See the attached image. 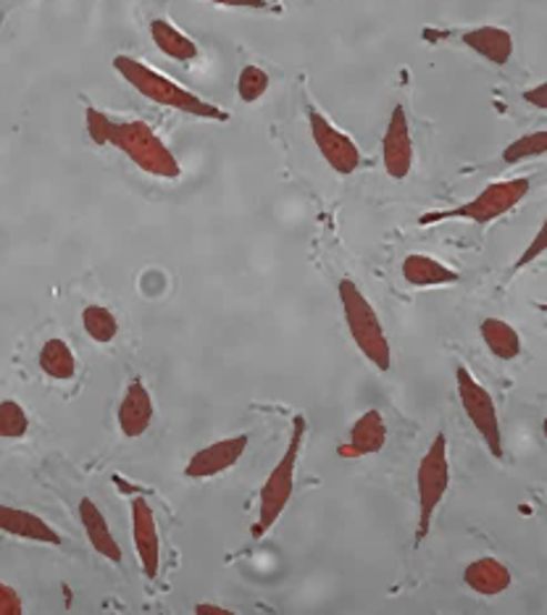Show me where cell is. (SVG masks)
Segmentation results:
<instances>
[{"label":"cell","instance_id":"6da1fadb","mask_svg":"<svg viewBox=\"0 0 547 615\" xmlns=\"http://www.w3.org/2000/svg\"><path fill=\"white\" fill-rule=\"evenodd\" d=\"M84 130L95 145H113L145 174L159 179H180L182 167L151 124L145 121H117L103 111H84Z\"/></svg>","mask_w":547,"mask_h":615},{"label":"cell","instance_id":"7a4b0ae2","mask_svg":"<svg viewBox=\"0 0 547 615\" xmlns=\"http://www.w3.org/2000/svg\"><path fill=\"white\" fill-rule=\"evenodd\" d=\"M113 69H117L119 77H122L126 84H132L142 98L153 100V103L163 105V109L182 111L195 119L230 121V113L219 109V105L209 103V100H203L201 95H195V92L182 88L180 82L169 80L166 74L148 67V63L132 59V56H117V59H113Z\"/></svg>","mask_w":547,"mask_h":615},{"label":"cell","instance_id":"3957f363","mask_svg":"<svg viewBox=\"0 0 547 615\" xmlns=\"http://www.w3.org/2000/svg\"><path fill=\"white\" fill-rule=\"evenodd\" d=\"M340 303H343L345 324L347 332L355 342V347L368 357V363H374L379 371H389L393 366V355H389V342L385 334V326H382L379 316H376L374 305L368 303L364 292L358 290V284L351 282V279H343L337 288Z\"/></svg>","mask_w":547,"mask_h":615},{"label":"cell","instance_id":"277c9868","mask_svg":"<svg viewBox=\"0 0 547 615\" xmlns=\"http://www.w3.org/2000/svg\"><path fill=\"white\" fill-rule=\"evenodd\" d=\"M305 419L297 416L293 421V437H290V445L284 450V455L280 457L272 474L261 486L259 495V521L253 526V540H261L269 528H272L280 516L284 513V507L290 505V497H293L295 490V466L297 457H301L303 450V440H305Z\"/></svg>","mask_w":547,"mask_h":615},{"label":"cell","instance_id":"5b68a950","mask_svg":"<svg viewBox=\"0 0 547 615\" xmlns=\"http://www.w3.org/2000/svg\"><path fill=\"white\" fill-rule=\"evenodd\" d=\"M529 190H531V182L527 177L503 179V182L487 184L477 198L468 200L464 205H458V209L424 213V216L418 219V224L429 226V224H437V221H453V219L474 221V224L479 226L493 224L495 219L506 216V213L514 211L516 205L529 195Z\"/></svg>","mask_w":547,"mask_h":615},{"label":"cell","instance_id":"8992f818","mask_svg":"<svg viewBox=\"0 0 547 615\" xmlns=\"http://www.w3.org/2000/svg\"><path fill=\"white\" fill-rule=\"evenodd\" d=\"M447 484H450V463H447V440L445 434H437L432 447L426 450L416 471V490H418V528L416 542L426 540L429 534L435 511L443 503Z\"/></svg>","mask_w":547,"mask_h":615},{"label":"cell","instance_id":"52a82bcc","mask_svg":"<svg viewBox=\"0 0 547 615\" xmlns=\"http://www.w3.org/2000/svg\"><path fill=\"white\" fill-rule=\"evenodd\" d=\"M456 384H458V397L464 405L468 421L479 432V437L485 440V445L495 457H503V432L500 421H497V411L489 392L474 379L464 366L456 369Z\"/></svg>","mask_w":547,"mask_h":615},{"label":"cell","instance_id":"ba28073f","mask_svg":"<svg viewBox=\"0 0 547 615\" xmlns=\"http://www.w3.org/2000/svg\"><path fill=\"white\" fill-rule=\"evenodd\" d=\"M308 127H311V138H314L322 159L330 163V169H335L337 174L343 177L361 169L364 155H361L358 145H355L343 130H337V127L332 124L322 111L308 109Z\"/></svg>","mask_w":547,"mask_h":615},{"label":"cell","instance_id":"9c48e42d","mask_svg":"<svg viewBox=\"0 0 547 615\" xmlns=\"http://www.w3.org/2000/svg\"><path fill=\"white\" fill-rule=\"evenodd\" d=\"M382 161L393 179H406L414 167V142H411L408 113L403 105H395L389 113L385 138H382Z\"/></svg>","mask_w":547,"mask_h":615},{"label":"cell","instance_id":"30bf717a","mask_svg":"<svg viewBox=\"0 0 547 615\" xmlns=\"http://www.w3.org/2000/svg\"><path fill=\"white\" fill-rule=\"evenodd\" d=\"M132 536L134 550H138L142 574L148 578L159 576L161 568V540L159 526H155V513L145 497L132 500Z\"/></svg>","mask_w":547,"mask_h":615},{"label":"cell","instance_id":"8fae6325","mask_svg":"<svg viewBox=\"0 0 547 615\" xmlns=\"http://www.w3.org/2000/svg\"><path fill=\"white\" fill-rule=\"evenodd\" d=\"M247 442L251 437L247 434H237V437L219 440L213 445L197 450V453L190 457V463L184 466V476L188 478H211L224 474L232 466H237V461L243 457L247 450Z\"/></svg>","mask_w":547,"mask_h":615},{"label":"cell","instance_id":"7c38bea8","mask_svg":"<svg viewBox=\"0 0 547 615\" xmlns=\"http://www.w3.org/2000/svg\"><path fill=\"white\" fill-rule=\"evenodd\" d=\"M0 532L19 536V540L40 542V545H53V547L63 545L61 534L55 532L48 521H42L30 511H19V507H11V505H0Z\"/></svg>","mask_w":547,"mask_h":615},{"label":"cell","instance_id":"4fadbf2b","mask_svg":"<svg viewBox=\"0 0 547 615\" xmlns=\"http://www.w3.org/2000/svg\"><path fill=\"white\" fill-rule=\"evenodd\" d=\"M117 419H119V429H122L124 437H132V440L142 437V434L148 432V426H151L153 397L140 379H134L130 387H126L122 405H119Z\"/></svg>","mask_w":547,"mask_h":615},{"label":"cell","instance_id":"5bb4252c","mask_svg":"<svg viewBox=\"0 0 547 615\" xmlns=\"http://www.w3.org/2000/svg\"><path fill=\"white\" fill-rule=\"evenodd\" d=\"M460 42L495 67H506L514 56V34L503 27H477L460 34Z\"/></svg>","mask_w":547,"mask_h":615},{"label":"cell","instance_id":"9a60e30c","mask_svg":"<svg viewBox=\"0 0 547 615\" xmlns=\"http://www.w3.org/2000/svg\"><path fill=\"white\" fill-rule=\"evenodd\" d=\"M464 582L477 595L495 597L503 595L510 586V571L497 557H479V561L468 563V568L464 571Z\"/></svg>","mask_w":547,"mask_h":615},{"label":"cell","instance_id":"2e32d148","mask_svg":"<svg viewBox=\"0 0 547 615\" xmlns=\"http://www.w3.org/2000/svg\"><path fill=\"white\" fill-rule=\"evenodd\" d=\"M80 521L84 526V534H88L90 545L95 547L98 555H103L105 561L113 563H122V547H119V542L113 540L109 521L101 513V507L92 503L90 497H82L80 503Z\"/></svg>","mask_w":547,"mask_h":615},{"label":"cell","instance_id":"e0dca14e","mask_svg":"<svg viewBox=\"0 0 547 615\" xmlns=\"http://www.w3.org/2000/svg\"><path fill=\"white\" fill-rule=\"evenodd\" d=\"M401 271L411 288H443V284H456L460 279L458 271H453L450 266H445V263L422 253L406 255Z\"/></svg>","mask_w":547,"mask_h":615},{"label":"cell","instance_id":"ac0fdd59","mask_svg":"<svg viewBox=\"0 0 547 615\" xmlns=\"http://www.w3.org/2000/svg\"><path fill=\"white\" fill-rule=\"evenodd\" d=\"M387 442V424L379 411H366L364 416L355 421L351 429V447L345 453L351 455H374L385 447Z\"/></svg>","mask_w":547,"mask_h":615},{"label":"cell","instance_id":"d6986e66","mask_svg":"<svg viewBox=\"0 0 547 615\" xmlns=\"http://www.w3.org/2000/svg\"><path fill=\"white\" fill-rule=\"evenodd\" d=\"M151 38L155 42V48H159L163 56H169V59L182 61V63L197 59L195 42L190 40L184 32L176 30V27L169 19H153L151 21Z\"/></svg>","mask_w":547,"mask_h":615},{"label":"cell","instance_id":"ffe728a7","mask_svg":"<svg viewBox=\"0 0 547 615\" xmlns=\"http://www.w3.org/2000/svg\"><path fill=\"white\" fill-rule=\"evenodd\" d=\"M479 334L489 347V353L500 357V361H514V357L521 355V337H518L516 329L506 324V321L485 319L479 326Z\"/></svg>","mask_w":547,"mask_h":615},{"label":"cell","instance_id":"44dd1931","mask_svg":"<svg viewBox=\"0 0 547 615\" xmlns=\"http://www.w3.org/2000/svg\"><path fill=\"white\" fill-rule=\"evenodd\" d=\"M40 369L55 382H67L77 374V357L74 350L69 347V342L61 337H51L40 350Z\"/></svg>","mask_w":547,"mask_h":615},{"label":"cell","instance_id":"7402d4cb","mask_svg":"<svg viewBox=\"0 0 547 615\" xmlns=\"http://www.w3.org/2000/svg\"><path fill=\"white\" fill-rule=\"evenodd\" d=\"M82 326L98 345H109L119 334V321L105 305H88L82 311Z\"/></svg>","mask_w":547,"mask_h":615},{"label":"cell","instance_id":"603a6c76","mask_svg":"<svg viewBox=\"0 0 547 615\" xmlns=\"http://www.w3.org/2000/svg\"><path fill=\"white\" fill-rule=\"evenodd\" d=\"M545 153H547V132L539 130L510 142V145L503 150V161L514 167V163L537 159V155H545Z\"/></svg>","mask_w":547,"mask_h":615},{"label":"cell","instance_id":"cb8c5ba5","mask_svg":"<svg viewBox=\"0 0 547 615\" xmlns=\"http://www.w3.org/2000/svg\"><path fill=\"white\" fill-rule=\"evenodd\" d=\"M269 84H272V77H269L261 67L247 63V67H243V71H240V77H237V95L243 103H255V100H261L266 95Z\"/></svg>","mask_w":547,"mask_h":615},{"label":"cell","instance_id":"d4e9b609","mask_svg":"<svg viewBox=\"0 0 547 615\" xmlns=\"http://www.w3.org/2000/svg\"><path fill=\"white\" fill-rule=\"evenodd\" d=\"M30 429L27 411L17 400H3L0 403V440H21Z\"/></svg>","mask_w":547,"mask_h":615},{"label":"cell","instance_id":"484cf974","mask_svg":"<svg viewBox=\"0 0 547 615\" xmlns=\"http://www.w3.org/2000/svg\"><path fill=\"white\" fill-rule=\"evenodd\" d=\"M545 238H547V226L543 224L537 229V234H535V240H531V245L524 250L521 255H518V261L514 263V269L516 271H521L524 266H529V263H535L539 255L545 253Z\"/></svg>","mask_w":547,"mask_h":615},{"label":"cell","instance_id":"4316f807","mask_svg":"<svg viewBox=\"0 0 547 615\" xmlns=\"http://www.w3.org/2000/svg\"><path fill=\"white\" fill-rule=\"evenodd\" d=\"M24 613V603H21L19 592L13 586L0 582V615H21Z\"/></svg>","mask_w":547,"mask_h":615},{"label":"cell","instance_id":"83f0119b","mask_svg":"<svg viewBox=\"0 0 547 615\" xmlns=\"http://www.w3.org/2000/svg\"><path fill=\"white\" fill-rule=\"evenodd\" d=\"M216 6H230V9H253V11H266L272 9L269 0H211Z\"/></svg>","mask_w":547,"mask_h":615},{"label":"cell","instance_id":"f1b7e54d","mask_svg":"<svg viewBox=\"0 0 547 615\" xmlns=\"http://www.w3.org/2000/svg\"><path fill=\"white\" fill-rule=\"evenodd\" d=\"M524 100H527V103L529 105H535V109H539V111H545L547 109V82H543V84H537V88L535 90H527V92H524V95H521Z\"/></svg>","mask_w":547,"mask_h":615},{"label":"cell","instance_id":"f546056e","mask_svg":"<svg viewBox=\"0 0 547 615\" xmlns=\"http://www.w3.org/2000/svg\"><path fill=\"white\" fill-rule=\"evenodd\" d=\"M195 613L197 615H232L230 611H224V607H219V605H209V603H201L195 607Z\"/></svg>","mask_w":547,"mask_h":615}]
</instances>
